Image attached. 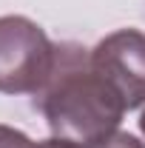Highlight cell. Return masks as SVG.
<instances>
[{
  "label": "cell",
  "instance_id": "6da1fadb",
  "mask_svg": "<svg viewBox=\"0 0 145 148\" xmlns=\"http://www.w3.org/2000/svg\"><path fill=\"white\" fill-rule=\"evenodd\" d=\"M34 97L51 134L80 145L114 134L128 111L114 86L94 71L91 51L74 43H57L54 71Z\"/></svg>",
  "mask_w": 145,
  "mask_h": 148
},
{
  "label": "cell",
  "instance_id": "7a4b0ae2",
  "mask_svg": "<svg viewBox=\"0 0 145 148\" xmlns=\"http://www.w3.org/2000/svg\"><path fill=\"white\" fill-rule=\"evenodd\" d=\"M57 43L23 14L0 17V94H40L54 71Z\"/></svg>",
  "mask_w": 145,
  "mask_h": 148
},
{
  "label": "cell",
  "instance_id": "3957f363",
  "mask_svg": "<svg viewBox=\"0 0 145 148\" xmlns=\"http://www.w3.org/2000/svg\"><path fill=\"white\" fill-rule=\"evenodd\" d=\"M91 66L114 86L128 111L145 106V32H111L91 49Z\"/></svg>",
  "mask_w": 145,
  "mask_h": 148
},
{
  "label": "cell",
  "instance_id": "277c9868",
  "mask_svg": "<svg viewBox=\"0 0 145 148\" xmlns=\"http://www.w3.org/2000/svg\"><path fill=\"white\" fill-rule=\"evenodd\" d=\"M85 148H145V143H140L134 134H128V131H114L108 137H103V140H97V143H91Z\"/></svg>",
  "mask_w": 145,
  "mask_h": 148
},
{
  "label": "cell",
  "instance_id": "5b68a950",
  "mask_svg": "<svg viewBox=\"0 0 145 148\" xmlns=\"http://www.w3.org/2000/svg\"><path fill=\"white\" fill-rule=\"evenodd\" d=\"M0 148H34V143H31L23 131L0 123Z\"/></svg>",
  "mask_w": 145,
  "mask_h": 148
},
{
  "label": "cell",
  "instance_id": "8992f818",
  "mask_svg": "<svg viewBox=\"0 0 145 148\" xmlns=\"http://www.w3.org/2000/svg\"><path fill=\"white\" fill-rule=\"evenodd\" d=\"M34 148H85V145H80V143H71V140H60V137H51V140H46V143H37Z\"/></svg>",
  "mask_w": 145,
  "mask_h": 148
},
{
  "label": "cell",
  "instance_id": "52a82bcc",
  "mask_svg": "<svg viewBox=\"0 0 145 148\" xmlns=\"http://www.w3.org/2000/svg\"><path fill=\"white\" fill-rule=\"evenodd\" d=\"M140 131H142V134H145V111H142V114H140Z\"/></svg>",
  "mask_w": 145,
  "mask_h": 148
}]
</instances>
